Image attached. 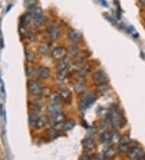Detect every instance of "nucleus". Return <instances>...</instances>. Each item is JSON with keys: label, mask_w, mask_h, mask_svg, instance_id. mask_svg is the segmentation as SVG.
<instances>
[{"label": "nucleus", "mask_w": 145, "mask_h": 160, "mask_svg": "<svg viewBox=\"0 0 145 160\" xmlns=\"http://www.w3.org/2000/svg\"><path fill=\"white\" fill-rule=\"evenodd\" d=\"M95 100H96V96L93 92L91 91L84 92L79 102V109L81 111H83L92 105Z\"/></svg>", "instance_id": "1"}, {"label": "nucleus", "mask_w": 145, "mask_h": 160, "mask_svg": "<svg viewBox=\"0 0 145 160\" xmlns=\"http://www.w3.org/2000/svg\"><path fill=\"white\" fill-rule=\"evenodd\" d=\"M111 124L114 129H120L125 124V120L121 116V112L119 110H114L111 112Z\"/></svg>", "instance_id": "2"}, {"label": "nucleus", "mask_w": 145, "mask_h": 160, "mask_svg": "<svg viewBox=\"0 0 145 160\" xmlns=\"http://www.w3.org/2000/svg\"><path fill=\"white\" fill-rule=\"evenodd\" d=\"M67 53H68V51H67V49L65 47L59 46L55 48L53 51L51 52V56H52V58L53 59L59 61L62 59V58H65L66 56H67Z\"/></svg>", "instance_id": "3"}, {"label": "nucleus", "mask_w": 145, "mask_h": 160, "mask_svg": "<svg viewBox=\"0 0 145 160\" xmlns=\"http://www.w3.org/2000/svg\"><path fill=\"white\" fill-rule=\"evenodd\" d=\"M93 79L98 85L106 83L108 81V76L103 70H98L93 74Z\"/></svg>", "instance_id": "4"}, {"label": "nucleus", "mask_w": 145, "mask_h": 160, "mask_svg": "<svg viewBox=\"0 0 145 160\" xmlns=\"http://www.w3.org/2000/svg\"><path fill=\"white\" fill-rule=\"evenodd\" d=\"M28 89L32 95H40L42 92V87L40 83L35 80H29L28 82Z\"/></svg>", "instance_id": "5"}, {"label": "nucleus", "mask_w": 145, "mask_h": 160, "mask_svg": "<svg viewBox=\"0 0 145 160\" xmlns=\"http://www.w3.org/2000/svg\"><path fill=\"white\" fill-rule=\"evenodd\" d=\"M143 154V150L140 149V148L138 147H132V148L128 151V158L132 160H138Z\"/></svg>", "instance_id": "6"}, {"label": "nucleus", "mask_w": 145, "mask_h": 160, "mask_svg": "<svg viewBox=\"0 0 145 160\" xmlns=\"http://www.w3.org/2000/svg\"><path fill=\"white\" fill-rule=\"evenodd\" d=\"M65 115L63 112H57V113L52 115V117L50 118L49 123L53 126H54L55 124L64 122L65 120Z\"/></svg>", "instance_id": "7"}, {"label": "nucleus", "mask_w": 145, "mask_h": 160, "mask_svg": "<svg viewBox=\"0 0 145 160\" xmlns=\"http://www.w3.org/2000/svg\"><path fill=\"white\" fill-rule=\"evenodd\" d=\"M63 107L62 105L60 104V103H53L51 102L50 104H48L46 107L47 112L48 113L51 114V115H53V114H56L57 112H61Z\"/></svg>", "instance_id": "8"}, {"label": "nucleus", "mask_w": 145, "mask_h": 160, "mask_svg": "<svg viewBox=\"0 0 145 160\" xmlns=\"http://www.w3.org/2000/svg\"><path fill=\"white\" fill-rule=\"evenodd\" d=\"M37 75L40 77V78L43 79H46L48 78L51 75V71L46 67H40L39 69L37 70Z\"/></svg>", "instance_id": "9"}, {"label": "nucleus", "mask_w": 145, "mask_h": 160, "mask_svg": "<svg viewBox=\"0 0 145 160\" xmlns=\"http://www.w3.org/2000/svg\"><path fill=\"white\" fill-rule=\"evenodd\" d=\"M86 81L84 80L83 78L80 77V78H78V79L76 81V82H75L74 90L76 92H77V93H81V92H82V91H84V89L86 88Z\"/></svg>", "instance_id": "10"}, {"label": "nucleus", "mask_w": 145, "mask_h": 160, "mask_svg": "<svg viewBox=\"0 0 145 160\" xmlns=\"http://www.w3.org/2000/svg\"><path fill=\"white\" fill-rule=\"evenodd\" d=\"M68 37L69 40H71L73 42H77L82 38V35L77 30L72 29L68 32Z\"/></svg>", "instance_id": "11"}, {"label": "nucleus", "mask_w": 145, "mask_h": 160, "mask_svg": "<svg viewBox=\"0 0 145 160\" xmlns=\"http://www.w3.org/2000/svg\"><path fill=\"white\" fill-rule=\"evenodd\" d=\"M69 62H70V58H68V57H65V58H62V59L58 61V62H57V70L67 69L69 67Z\"/></svg>", "instance_id": "12"}, {"label": "nucleus", "mask_w": 145, "mask_h": 160, "mask_svg": "<svg viewBox=\"0 0 145 160\" xmlns=\"http://www.w3.org/2000/svg\"><path fill=\"white\" fill-rule=\"evenodd\" d=\"M60 95H61L62 100H64L65 102L70 101L71 97H72V94H71L70 91L67 87H63V88L61 89Z\"/></svg>", "instance_id": "13"}, {"label": "nucleus", "mask_w": 145, "mask_h": 160, "mask_svg": "<svg viewBox=\"0 0 145 160\" xmlns=\"http://www.w3.org/2000/svg\"><path fill=\"white\" fill-rule=\"evenodd\" d=\"M48 122V118L47 116L45 115H42L40 116L39 117H38V120L36 121V124H35V128H37V129H42V128H44Z\"/></svg>", "instance_id": "14"}, {"label": "nucleus", "mask_w": 145, "mask_h": 160, "mask_svg": "<svg viewBox=\"0 0 145 160\" xmlns=\"http://www.w3.org/2000/svg\"><path fill=\"white\" fill-rule=\"evenodd\" d=\"M81 144L86 150H93L95 147V143L92 138H86L81 141Z\"/></svg>", "instance_id": "15"}, {"label": "nucleus", "mask_w": 145, "mask_h": 160, "mask_svg": "<svg viewBox=\"0 0 145 160\" xmlns=\"http://www.w3.org/2000/svg\"><path fill=\"white\" fill-rule=\"evenodd\" d=\"M87 56H88L87 55V53H86L85 51L77 53V54L74 56L75 58L73 62H74V63H77V64L81 65V63H82V62H84V61L86 60V58H87Z\"/></svg>", "instance_id": "16"}, {"label": "nucleus", "mask_w": 145, "mask_h": 160, "mask_svg": "<svg viewBox=\"0 0 145 160\" xmlns=\"http://www.w3.org/2000/svg\"><path fill=\"white\" fill-rule=\"evenodd\" d=\"M49 32V36H50L51 40H56L57 39H58L61 35V31H60V29L58 27L55 26L53 27V29L48 31Z\"/></svg>", "instance_id": "17"}, {"label": "nucleus", "mask_w": 145, "mask_h": 160, "mask_svg": "<svg viewBox=\"0 0 145 160\" xmlns=\"http://www.w3.org/2000/svg\"><path fill=\"white\" fill-rule=\"evenodd\" d=\"M75 125H76V122L73 120H65L62 126V131H69L74 128Z\"/></svg>", "instance_id": "18"}, {"label": "nucleus", "mask_w": 145, "mask_h": 160, "mask_svg": "<svg viewBox=\"0 0 145 160\" xmlns=\"http://www.w3.org/2000/svg\"><path fill=\"white\" fill-rule=\"evenodd\" d=\"M90 65L89 64H83L81 66V67L78 70V74H79V76L81 78H85L87 74L90 72Z\"/></svg>", "instance_id": "19"}, {"label": "nucleus", "mask_w": 145, "mask_h": 160, "mask_svg": "<svg viewBox=\"0 0 145 160\" xmlns=\"http://www.w3.org/2000/svg\"><path fill=\"white\" fill-rule=\"evenodd\" d=\"M33 19V24L35 27H40V25H42L44 24V17L43 16V14H39V15H36V16H34L32 17Z\"/></svg>", "instance_id": "20"}, {"label": "nucleus", "mask_w": 145, "mask_h": 160, "mask_svg": "<svg viewBox=\"0 0 145 160\" xmlns=\"http://www.w3.org/2000/svg\"><path fill=\"white\" fill-rule=\"evenodd\" d=\"M68 74H69V70L68 68H67V69L58 70L56 77H57V78L59 80V81H63V80L65 79L66 77L68 76Z\"/></svg>", "instance_id": "21"}, {"label": "nucleus", "mask_w": 145, "mask_h": 160, "mask_svg": "<svg viewBox=\"0 0 145 160\" xmlns=\"http://www.w3.org/2000/svg\"><path fill=\"white\" fill-rule=\"evenodd\" d=\"M116 149L113 147H109L107 149L105 150V155L107 158H113L116 155Z\"/></svg>", "instance_id": "22"}, {"label": "nucleus", "mask_w": 145, "mask_h": 160, "mask_svg": "<svg viewBox=\"0 0 145 160\" xmlns=\"http://www.w3.org/2000/svg\"><path fill=\"white\" fill-rule=\"evenodd\" d=\"M38 117H39V116H38L37 112H32L31 114L29 115V119H28V122H29V124H30V126L32 127L35 126V124H36V121H37L38 120Z\"/></svg>", "instance_id": "23"}, {"label": "nucleus", "mask_w": 145, "mask_h": 160, "mask_svg": "<svg viewBox=\"0 0 145 160\" xmlns=\"http://www.w3.org/2000/svg\"><path fill=\"white\" fill-rule=\"evenodd\" d=\"M49 100H50L51 102L53 103H60V101L61 100V97L60 93L53 91L49 95Z\"/></svg>", "instance_id": "24"}, {"label": "nucleus", "mask_w": 145, "mask_h": 160, "mask_svg": "<svg viewBox=\"0 0 145 160\" xmlns=\"http://www.w3.org/2000/svg\"><path fill=\"white\" fill-rule=\"evenodd\" d=\"M100 141L103 143H108L111 141V133L109 132H103L100 135Z\"/></svg>", "instance_id": "25"}, {"label": "nucleus", "mask_w": 145, "mask_h": 160, "mask_svg": "<svg viewBox=\"0 0 145 160\" xmlns=\"http://www.w3.org/2000/svg\"><path fill=\"white\" fill-rule=\"evenodd\" d=\"M32 18V16L31 14H29L28 12V13H26L25 15L21 16V18H20V24H21L23 26H25V25H28V24L30 22Z\"/></svg>", "instance_id": "26"}, {"label": "nucleus", "mask_w": 145, "mask_h": 160, "mask_svg": "<svg viewBox=\"0 0 145 160\" xmlns=\"http://www.w3.org/2000/svg\"><path fill=\"white\" fill-rule=\"evenodd\" d=\"M38 52L42 55H45L49 52V46L45 43H42L38 47Z\"/></svg>", "instance_id": "27"}, {"label": "nucleus", "mask_w": 145, "mask_h": 160, "mask_svg": "<svg viewBox=\"0 0 145 160\" xmlns=\"http://www.w3.org/2000/svg\"><path fill=\"white\" fill-rule=\"evenodd\" d=\"M132 142L130 143H125V144H120L119 147V151L121 153H128V151L132 147L134 146H132Z\"/></svg>", "instance_id": "28"}, {"label": "nucleus", "mask_w": 145, "mask_h": 160, "mask_svg": "<svg viewBox=\"0 0 145 160\" xmlns=\"http://www.w3.org/2000/svg\"><path fill=\"white\" fill-rule=\"evenodd\" d=\"M58 130L57 129H55L54 127H52V128H49L46 131L47 133V135L51 138H55L56 137H57L58 135Z\"/></svg>", "instance_id": "29"}, {"label": "nucleus", "mask_w": 145, "mask_h": 160, "mask_svg": "<svg viewBox=\"0 0 145 160\" xmlns=\"http://www.w3.org/2000/svg\"><path fill=\"white\" fill-rule=\"evenodd\" d=\"M28 13L31 14L32 17L34 16H36V15H39V14H42V10L40 7L35 6V7H33L32 8L28 9Z\"/></svg>", "instance_id": "30"}, {"label": "nucleus", "mask_w": 145, "mask_h": 160, "mask_svg": "<svg viewBox=\"0 0 145 160\" xmlns=\"http://www.w3.org/2000/svg\"><path fill=\"white\" fill-rule=\"evenodd\" d=\"M97 89H98V91L100 92V93H106V92H107L108 90L110 89V87H109V85L106 82V83H102V84H99L98 85V87H97Z\"/></svg>", "instance_id": "31"}, {"label": "nucleus", "mask_w": 145, "mask_h": 160, "mask_svg": "<svg viewBox=\"0 0 145 160\" xmlns=\"http://www.w3.org/2000/svg\"><path fill=\"white\" fill-rule=\"evenodd\" d=\"M37 3V0H24V5L26 8L29 9L33 7H35Z\"/></svg>", "instance_id": "32"}, {"label": "nucleus", "mask_w": 145, "mask_h": 160, "mask_svg": "<svg viewBox=\"0 0 145 160\" xmlns=\"http://www.w3.org/2000/svg\"><path fill=\"white\" fill-rule=\"evenodd\" d=\"M120 139L121 135L118 132H114V133L111 134V142H114V143H118V142H120Z\"/></svg>", "instance_id": "33"}, {"label": "nucleus", "mask_w": 145, "mask_h": 160, "mask_svg": "<svg viewBox=\"0 0 145 160\" xmlns=\"http://www.w3.org/2000/svg\"><path fill=\"white\" fill-rule=\"evenodd\" d=\"M131 142V139H130V137L128 135H123L121 137L120 142L119 143L120 144H125V143H130Z\"/></svg>", "instance_id": "34"}, {"label": "nucleus", "mask_w": 145, "mask_h": 160, "mask_svg": "<svg viewBox=\"0 0 145 160\" xmlns=\"http://www.w3.org/2000/svg\"><path fill=\"white\" fill-rule=\"evenodd\" d=\"M69 52L72 55L75 56L78 52H77V44H72L69 48Z\"/></svg>", "instance_id": "35"}, {"label": "nucleus", "mask_w": 145, "mask_h": 160, "mask_svg": "<svg viewBox=\"0 0 145 160\" xmlns=\"http://www.w3.org/2000/svg\"><path fill=\"white\" fill-rule=\"evenodd\" d=\"M26 59L28 62H32L34 59V55L32 52L26 51Z\"/></svg>", "instance_id": "36"}, {"label": "nucleus", "mask_w": 145, "mask_h": 160, "mask_svg": "<svg viewBox=\"0 0 145 160\" xmlns=\"http://www.w3.org/2000/svg\"><path fill=\"white\" fill-rule=\"evenodd\" d=\"M95 159L96 160H109V158H106V155H103V154H95Z\"/></svg>", "instance_id": "37"}, {"label": "nucleus", "mask_w": 145, "mask_h": 160, "mask_svg": "<svg viewBox=\"0 0 145 160\" xmlns=\"http://www.w3.org/2000/svg\"><path fill=\"white\" fill-rule=\"evenodd\" d=\"M54 26H55V24H54L53 21H48V22L46 23V29L48 31L51 30Z\"/></svg>", "instance_id": "38"}, {"label": "nucleus", "mask_w": 145, "mask_h": 160, "mask_svg": "<svg viewBox=\"0 0 145 160\" xmlns=\"http://www.w3.org/2000/svg\"><path fill=\"white\" fill-rule=\"evenodd\" d=\"M80 160H89V155L87 154L84 153L81 157V159Z\"/></svg>", "instance_id": "39"}, {"label": "nucleus", "mask_w": 145, "mask_h": 160, "mask_svg": "<svg viewBox=\"0 0 145 160\" xmlns=\"http://www.w3.org/2000/svg\"><path fill=\"white\" fill-rule=\"evenodd\" d=\"M138 160H145V154H143V155L141 156L140 158H139V159H138Z\"/></svg>", "instance_id": "40"}, {"label": "nucleus", "mask_w": 145, "mask_h": 160, "mask_svg": "<svg viewBox=\"0 0 145 160\" xmlns=\"http://www.w3.org/2000/svg\"><path fill=\"white\" fill-rule=\"evenodd\" d=\"M139 2H140L142 4H145V0H139Z\"/></svg>", "instance_id": "41"}]
</instances>
